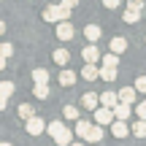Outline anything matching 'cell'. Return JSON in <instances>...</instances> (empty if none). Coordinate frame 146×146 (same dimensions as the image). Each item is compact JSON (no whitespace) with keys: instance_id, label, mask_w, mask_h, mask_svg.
Segmentation results:
<instances>
[{"instance_id":"1","label":"cell","mask_w":146,"mask_h":146,"mask_svg":"<svg viewBox=\"0 0 146 146\" xmlns=\"http://www.w3.org/2000/svg\"><path fill=\"white\" fill-rule=\"evenodd\" d=\"M60 19H70V8L68 5H62V3H52V5H46L43 8V22H60Z\"/></svg>"},{"instance_id":"2","label":"cell","mask_w":146,"mask_h":146,"mask_svg":"<svg viewBox=\"0 0 146 146\" xmlns=\"http://www.w3.org/2000/svg\"><path fill=\"white\" fill-rule=\"evenodd\" d=\"M54 25H57V38H60V41H73L76 30H73V25L68 19H60V22H54Z\"/></svg>"},{"instance_id":"3","label":"cell","mask_w":146,"mask_h":146,"mask_svg":"<svg viewBox=\"0 0 146 146\" xmlns=\"http://www.w3.org/2000/svg\"><path fill=\"white\" fill-rule=\"evenodd\" d=\"M111 111H114V119L127 122V119H130V114H133V106H130V103H122V100H116V103L111 106Z\"/></svg>"},{"instance_id":"4","label":"cell","mask_w":146,"mask_h":146,"mask_svg":"<svg viewBox=\"0 0 146 146\" xmlns=\"http://www.w3.org/2000/svg\"><path fill=\"white\" fill-rule=\"evenodd\" d=\"M114 122V111L108 106H98L95 108V125H111Z\"/></svg>"},{"instance_id":"5","label":"cell","mask_w":146,"mask_h":146,"mask_svg":"<svg viewBox=\"0 0 146 146\" xmlns=\"http://www.w3.org/2000/svg\"><path fill=\"white\" fill-rule=\"evenodd\" d=\"M25 125H27V133H30V135H41L43 127H46V122H43L41 116L33 114V116H27V119H25Z\"/></svg>"},{"instance_id":"6","label":"cell","mask_w":146,"mask_h":146,"mask_svg":"<svg viewBox=\"0 0 146 146\" xmlns=\"http://www.w3.org/2000/svg\"><path fill=\"white\" fill-rule=\"evenodd\" d=\"M52 138H54V143H57V146H68V143L73 141V133H70V130H68V127H65V125H62V127H60V130H57V133H54V135H52Z\"/></svg>"},{"instance_id":"7","label":"cell","mask_w":146,"mask_h":146,"mask_svg":"<svg viewBox=\"0 0 146 146\" xmlns=\"http://www.w3.org/2000/svg\"><path fill=\"white\" fill-rule=\"evenodd\" d=\"M81 57H84V62H98L100 60V49L95 46V43H89V46L81 49Z\"/></svg>"},{"instance_id":"8","label":"cell","mask_w":146,"mask_h":146,"mask_svg":"<svg viewBox=\"0 0 146 146\" xmlns=\"http://www.w3.org/2000/svg\"><path fill=\"white\" fill-rule=\"evenodd\" d=\"M111 133H114V138H127V135H130V130H127V125L122 119H114V122H111Z\"/></svg>"},{"instance_id":"9","label":"cell","mask_w":146,"mask_h":146,"mask_svg":"<svg viewBox=\"0 0 146 146\" xmlns=\"http://www.w3.org/2000/svg\"><path fill=\"white\" fill-rule=\"evenodd\" d=\"M135 95H138L135 87H125V89H119V92H116V98H119L122 103H130V106H133V103H135Z\"/></svg>"},{"instance_id":"10","label":"cell","mask_w":146,"mask_h":146,"mask_svg":"<svg viewBox=\"0 0 146 146\" xmlns=\"http://www.w3.org/2000/svg\"><path fill=\"white\" fill-rule=\"evenodd\" d=\"M84 141H92V143L103 141V125H92V127H89V133H87V138H84Z\"/></svg>"},{"instance_id":"11","label":"cell","mask_w":146,"mask_h":146,"mask_svg":"<svg viewBox=\"0 0 146 146\" xmlns=\"http://www.w3.org/2000/svg\"><path fill=\"white\" fill-rule=\"evenodd\" d=\"M81 106H84V108H89V111H95L100 106V100H98V95H95V92H87L81 98Z\"/></svg>"},{"instance_id":"12","label":"cell","mask_w":146,"mask_h":146,"mask_svg":"<svg viewBox=\"0 0 146 146\" xmlns=\"http://www.w3.org/2000/svg\"><path fill=\"white\" fill-rule=\"evenodd\" d=\"M89 127H92V122H87V119H81V116H78V119H76V135L81 138V141H84V138H87V133H89Z\"/></svg>"},{"instance_id":"13","label":"cell","mask_w":146,"mask_h":146,"mask_svg":"<svg viewBox=\"0 0 146 146\" xmlns=\"http://www.w3.org/2000/svg\"><path fill=\"white\" fill-rule=\"evenodd\" d=\"M98 100H100V106H108V108H111V106H114V103H116L119 98H116V92L106 89V92H100V95H98Z\"/></svg>"},{"instance_id":"14","label":"cell","mask_w":146,"mask_h":146,"mask_svg":"<svg viewBox=\"0 0 146 146\" xmlns=\"http://www.w3.org/2000/svg\"><path fill=\"white\" fill-rule=\"evenodd\" d=\"M116 68H108V65H103V68H98V78H103V81H114L116 78Z\"/></svg>"},{"instance_id":"15","label":"cell","mask_w":146,"mask_h":146,"mask_svg":"<svg viewBox=\"0 0 146 146\" xmlns=\"http://www.w3.org/2000/svg\"><path fill=\"white\" fill-rule=\"evenodd\" d=\"M125 49H127V38H122V35L111 38V52H114V54H122Z\"/></svg>"},{"instance_id":"16","label":"cell","mask_w":146,"mask_h":146,"mask_svg":"<svg viewBox=\"0 0 146 146\" xmlns=\"http://www.w3.org/2000/svg\"><path fill=\"white\" fill-rule=\"evenodd\" d=\"M81 78H87V81H95V78H98V68H95V62H87L81 68Z\"/></svg>"},{"instance_id":"17","label":"cell","mask_w":146,"mask_h":146,"mask_svg":"<svg viewBox=\"0 0 146 146\" xmlns=\"http://www.w3.org/2000/svg\"><path fill=\"white\" fill-rule=\"evenodd\" d=\"M84 35H87L89 43H95V41L100 38V27H98V25H87V27H84Z\"/></svg>"},{"instance_id":"18","label":"cell","mask_w":146,"mask_h":146,"mask_svg":"<svg viewBox=\"0 0 146 146\" xmlns=\"http://www.w3.org/2000/svg\"><path fill=\"white\" fill-rule=\"evenodd\" d=\"M60 84H62V87H73V84H76V73L65 68L62 73H60Z\"/></svg>"},{"instance_id":"19","label":"cell","mask_w":146,"mask_h":146,"mask_svg":"<svg viewBox=\"0 0 146 146\" xmlns=\"http://www.w3.org/2000/svg\"><path fill=\"white\" fill-rule=\"evenodd\" d=\"M33 81L35 84H49V70L46 68H35L33 70Z\"/></svg>"},{"instance_id":"20","label":"cell","mask_w":146,"mask_h":146,"mask_svg":"<svg viewBox=\"0 0 146 146\" xmlns=\"http://www.w3.org/2000/svg\"><path fill=\"white\" fill-rule=\"evenodd\" d=\"M138 22H141V11L127 8V11H125V25H138Z\"/></svg>"},{"instance_id":"21","label":"cell","mask_w":146,"mask_h":146,"mask_svg":"<svg viewBox=\"0 0 146 146\" xmlns=\"http://www.w3.org/2000/svg\"><path fill=\"white\" fill-rule=\"evenodd\" d=\"M54 62H57V65H68V62H70L68 49H57V52H54Z\"/></svg>"},{"instance_id":"22","label":"cell","mask_w":146,"mask_h":146,"mask_svg":"<svg viewBox=\"0 0 146 146\" xmlns=\"http://www.w3.org/2000/svg\"><path fill=\"white\" fill-rule=\"evenodd\" d=\"M33 95H35L38 100H46L49 98V84H35V87H33Z\"/></svg>"},{"instance_id":"23","label":"cell","mask_w":146,"mask_h":146,"mask_svg":"<svg viewBox=\"0 0 146 146\" xmlns=\"http://www.w3.org/2000/svg\"><path fill=\"white\" fill-rule=\"evenodd\" d=\"M14 89H16V87H14V81H0V95H3L5 100L14 95Z\"/></svg>"},{"instance_id":"24","label":"cell","mask_w":146,"mask_h":146,"mask_svg":"<svg viewBox=\"0 0 146 146\" xmlns=\"http://www.w3.org/2000/svg\"><path fill=\"white\" fill-rule=\"evenodd\" d=\"M133 133H135V138H146V119H138L133 125Z\"/></svg>"},{"instance_id":"25","label":"cell","mask_w":146,"mask_h":146,"mask_svg":"<svg viewBox=\"0 0 146 146\" xmlns=\"http://www.w3.org/2000/svg\"><path fill=\"white\" fill-rule=\"evenodd\" d=\"M103 65H108V68H119V54L108 52V54L103 57Z\"/></svg>"},{"instance_id":"26","label":"cell","mask_w":146,"mask_h":146,"mask_svg":"<svg viewBox=\"0 0 146 146\" xmlns=\"http://www.w3.org/2000/svg\"><path fill=\"white\" fill-rule=\"evenodd\" d=\"M16 111H19V116H22V119H27V116H33V114H35V108H33L30 103H22Z\"/></svg>"},{"instance_id":"27","label":"cell","mask_w":146,"mask_h":146,"mask_svg":"<svg viewBox=\"0 0 146 146\" xmlns=\"http://www.w3.org/2000/svg\"><path fill=\"white\" fill-rule=\"evenodd\" d=\"M62 116L76 122V119H78V108H76V106H65V108H62Z\"/></svg>"},{"instance_id":"28","label":"cell","mask_w":146,"mask_h":146,"mask_svg":"<svg viewBox=\"0 0 146 146\" xmlns=\"http://www.w3.org/2000/svg\"><path fill=\"white\" fill-rule=\"evenodd\" d=\"M0 54H3V57L8 60L11 54H14V46H11V43H0Z\"/></svg>"},{"instance_id":"29","label":"cell","mask_w":146,"mask_h":146,"mask_svg":"<svg viewBox=\"0 0 146 146\" xmlns=\"http://www.w3.org/2000/svg\"><path fill=\"white\" fill-rule=\"evenodd\" d=\"M127 8H133V11H143V0H127Z\"/></svg>"},{"instance_id":"30","label":"cell","mask_w":146,"mask_h":146,"mask_svg":"<svg viewBox=\"0 0 146 146\" xmlns=\"http://www.w3.org/2000/svg\"><path fill=\"white\" fill-rule=\"evenodd\" d=\"M133 111L138 114V119H146V100H143V103H138V106H135Z\"/></svg>"},{"instance_id":"31","label":"cell","mask_w":146,"mask_h":146,"mask_svg":"<svg viewBox=\"0 0 146 146\" xmlns=\"http://www.w3.org/2000/svg\"><path fill=\"white\" fill-rule=\"evenodd\" d=\"M135 92H143V95H146V76L135 78Z\"/></svg>"},{"instance_id":"32","label":"cell","mask_w":146,"mask_h":146,"mask_svg":"<svg viewBox=\"0 0 146 146\" xmlns=\"http://www.w3.org/2000/svg\"><path fill=\"white\" fill-rule=\"evenodd\" d=\"M60 127H62V122H49V127H43V130H49V135H54Z\"/></svg>"},{"instance_id":"33","label":"cell","mask_w":146,"mask_h":146,"mask_svg":"<svg viewBox=\"0 0 146 146\" xmlns=\"http://www.w3.org/2000/svg\"><path fill=\"white\" fill-rule=\"evenodd\" d=\"M103 5H106V8H119L122 0H103Z\"/></svg>"},{"instance_id":"34","label":"cell","mask_w":146,"mask_h":146,"mask_svg":"<svg viewBox=\"0 0 146 146\" xmlns=\"http://www.w3.org/2000/svg\"><path fill=\"white\" fill-rule=\"evenodd\" d=\"M76 3H78V0H62V5H68V8H73Z\"/></svg>"},{"instance_id":"35","label":"cell","mask_w":146,"mask_h":146,"mask_svg":"<svg viewBox=\"0 0 146 146\" xmlns=\"http://www.w3.org/2000/svg\"><path fill=\"white\" fill-rule=\"evenodd\" d=\"M5 103H8V100H5V98H3V95H0V111H3V108H5Z\"/></svg>"},{"instance_id":"36","label":"cell","mask_w":146,"mask_h":146,"mask_svg":"<svg viewBox=\"0 0 146 146\" xmlns=\"http://www.w3.org/2000/svg\"><path fill=\"white\" fill-rule=\"evenodd\" d=\"M0 70H5V57L0 54Z\"/></svg>"},{"instance_id":"37","label":"cell","mask_w":146,"mask_h":146,"mask_svg":"<svg viewBox=\"0 0 146 146\" xmlns=\"http://www.w3.org/2000/svg\"><path fill=\"white\" fill-rule=\"evenodd\" d=\"M3 33H5V22L0 19V35H3Z\"/></svg>"},{"instance_id":"38","label":"cell","mask_w":146,"mask_h":146,"mask_svg":"<svg viewBox=\"0 0 146 146\" xmlns=\"http://www.w3.org/2000/svg\"><path fill=\"white\" fill-rule=\"evenodd\" d=\"M68 146H84V143H76V141H70V143H68Z\"/></svg>"},{"instance_id":"39","label":"cell","mask_w":146,"mask_h":146,"mask_svg":"<svg viewBox=\"0 0 146 146\" xmlns=\"http://www.w3.org/2000/svg\"><path fill=\"white\" fill-rule=\"evenodd\" d=\"M0 146H11V143H8V141H0Z\"/></svg>"}]
</instances>
